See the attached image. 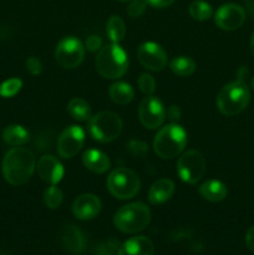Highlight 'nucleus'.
Here are the masks:
<instances>
[{"mask_svg": "<svg viewBox=\"0 0 254 255\" xmlns=\"http://www.w3.org/2000/svg\"><path fill=\"white\" fill-rule=\"evenodd\" d=\"M36 169V159L30 149L14 147L2 159V176L11 186H22L27 183Z\"/></svg>", "mask_w": 254, "mask_h": 255, "instance_id": "nucleus-1", "label": "nucleus"}, {"mask_svg": "<svg viewBox=\"0 0 254 255\" xmlns=\"http://www.w3.org/2000/svg\"><path fill=\"white\" fill-rule=\"evenodd\" d=\"M251 100L248 86L242 79L224 85L217 96V107L226 116H236L246 110Z\"/></svg>", "mask_w": 254, "mask_h": 255, "instance_id": "nucleus-2", "label": "nucleus"}, {"mask_svg": "<svg viewBox=\"0 0 254 255\" xmlns=\"http://www.w3.org/2000/svg\"><path fill=\"white\" fill-rule=\"evenodd\" d=\"M95 65L97 72L105 79H120L128 69V57L119 44H111L101 47Z\"/></svg>", "mask_w": 254, "mask_h": 255, "instance_id": "nucleus-3", "label": "nucleus"}, {"mask_svg": "<svg viewBox=\"0 0 254 255\" xmlns=\"http://www.w3.org/2000/svg\"><path fill=\"white\" fill-rule=\"evenodd\" d=\"M151 222V211L143 203H129L121 207L114 217V224L120 232L134 234L143 231Z\"/></svg>", "mask_w": 254, "mask_h": 255, "instance_id": "nucleus-4", "label": "nucleus"}, {"mask_svg": "<svg viewBox=\"0 0 254 255\" xmlns=\"http://www.w3.org/2000/svg\"><path fill=\"white\" fill-rule=\"evenodd\" d=\"M187 144V133L179 125L171 124L157 132L153 141V149L157 156L171 159L182 153Z\"/></svg>", "mask_w": 254, "mask_h": 255, "instance_id": "nucleus-5", "label": "nucleus"}, {"mask_svg": "<svg viewBox=\"0 0 254 255\" xmlns=\"http://www.w3.org/2000/svg\"><path fill=\"white\" fill-rule=\"evenodd\" d=\"M87 129L91 137L101 143H107L121 134L122 121L120 116L111 111L99 112L91 116L87 125Z\"/></svg>", "mask_w": 254, "mask_h": 255, "instance_id": "nucleus-6", "label": "nucleus"}, {"mask_svg": "<svg viewBox=\"0 0 254 255\" xmlns=\"http://www.w3.org/2000/svg\"><path fill=\"white\" fill-rule=\"evenodd\" d=\"M141 182L133 171L125 167L114 169L107 178V189L119 199L133 198L139 191Z\"/></svg>", "mask_w": 254, "mask_h": 255, "instance_id": "nucleus-7", "label": "nucleus"}, {"mask_svg": "<svg viewBox=\"0 0 254 255\" xmlns=\"http://www.w3.org/2000/svg\"><path fill=\"white\" fill-rule=\"evenodd\" d=\"M177 172L179 178L188 184H196L201 181L206 172V159L201 152L196 149L187 151L177 162Z\"/></svg>", "mask_w": 254, "mask_h": 255, "instance_id": "nucleus-8", "label": "nucleus"}, {"mask_svg": "<svg viewBox=\"0 0 254 255\" xmlns=\"http://www.w3.org/2000/svg\"><path fill=\"white\" fill-rule=\"evenodd\" d=\"M85 57V46L77 37L66 36L60 40L55 49V59L64 69H76Z\"/></svg>", "mask_w": 254, "mask_h": 255, "instance_id": "nucleus-9", "label": "nucleus"}, {"mask_svg": "<svg viewBox=\"0 0 254 255\" xmlns=\"http://www.w3.org/2000/svg\"><path fill=\"white\" fill-rule=\"evenodd\" d=\"M138 117L141 124L148 129H156L162 126L166 119V110L161 100L156 96H146L138 107Z\"/></svg>", "mask_w": 254, "mask_h": 255, "instance_id": "nucleus-10", "label": "nucleus"}, {"mask_svg": "<svg viewBox=\"0 0 254 255\" xmlns=\"http://www.w3.org/2000/svg\"><path fill=\"white\" fill-rule=\"evenodd\" d=\"M85 143V132L80 126H70L62 131L57 139V152L62 158L76 156Z\"/></svg>", "mask_w": 254, "mask_h": 255, "instance_id": "nucleus-11", "label": "nucleus"}, {"mask_svg": "<svg viewBox=\"0 0 254 255\" xmlns=\"http://www.w3.org/2000/svg\"><path fill=\"white\" fill-rule=\"evenodd\" d=\"M137 57L142 66L151 71H161L167 65L166 51L156 42H143L137 50Z\"/></svg>", "mask_w": 254, "mask_h": 255, "instance_id": "nucleus-12", "label": "nucleus"}, {"mask_svg": "<svg viewBox=\"0 0 254 255\" xmlns=\"http://www.w3.org/2000/svg\"><path fill=\"white\" fill-rule=\"evenodd\" d=\"M244 20H246L244 9L241 5L233 4V2L222 5L214 15V21H216L217 26L221 27L222 30H227V31H232V30H237L238 27H241Z\"/></svg>", "mask_w": 254, "mask_h": 255, "instance_id": "nucleus-13", "label": "nucleus"}, {"mask_svg": "<svg viewBox=\"0 0 254 255\" xmlns=\"http://www.w3.org/2000/svg\"><path fill=\"white\" fill-rule=\"evenodd\" d=\"M101 211V201L95 194L85 193L77 197L72 204V213L80 221H90Z\"/></svg>", "mask_w": 254, "mask_h": 255, "instance_id": "nucleus-14", "label": "nucleus"}, {"mask_svg": "<svg viewBox=\"0 0 254 255\" xmlns=\"http://www.w3.org/2000/svg\"><path fill=\"white\" fill-rule=\"evenodd\" d=\"M36 171L40 178L49 184H57L64 177V167L59 159L51 154L42 156L37 161Z\"/></svg>", "mask_w": 254, "mask_h": 255, "instance_id": "nucleus-15", "label": "nucleus"}, {"mask_svg": "<svg viewBox=\"0 0 254 255\" xmlns=\"http://www.w3.org/2000/svg\"><path fill=\"white\" fill-rule=\"evenodd\" d=\"M60 243L62 248L70 254H81L86 248V239L84 233L75 226H66L60 233Z\"/></svg>", "mask_w": 254, "mask_h": 255, "instance_id": "nucleus-16", "label": "nucleus"}, {"mask_svg": "<svg viewBox=\"0 0 254 255\" xmlns=\"http://www.w3.org/2000/svg\"><path fill=\"white\" fill-rule=\"evenodd\" d=\"M117 255H154V247L147 237H133L120 247Z\"/></svg>", "mask_w": 254, "mask_h": 255, "instance_id": "nucleus-17", "label": "nucleus"}, {"mask_svg": "<svg viewBox=\"0 0 254 255\" xmlns=\"http://www.w3.org/2000/svg\"><path fill=\"white\" fill-rule=\"evenodd\" d=\"M82 163L89 171L94 173H105L111 167V162L107 154L99 149H87L82 156Z\"/></svg>", "mask_w": 254, "mask_h": 255, "instance_id": "nucleus-18", "label": "nucleus"}, {"mask_svg": "<svg viewBox=\"0 0 254 255\" xmlns=\"http://www.w3.org/2000/svg\"><path fill=\"white\" fill-rule=\"evenodd\" d=\"M174 193V183L168 178H161L154 182L148 191V199L152 204H163Z\"/></svg>", "mask_w": 254, "mask_h": 255, "instance_id": "nucleus-19", "label": "nucleus"}, {"mask_svg": "<svg viewBox=\"0 0 254 255\" xmlns=\"http://www.w3.org/2000/svg\"><path fill=\"white\" fill-rule=\"evenodd\" d=\"M198 192L203 199L212 202V203H217L226 198L228 189L223 182L217 181V179H209L199 187Z\"/></svg>", "mask_w": 254, "mask_h": 255, "instance_id": "nucleus-20", "label": "nucleus"}, {"mask_svg": "<svg viewBox=\"0 0 254 255\" xmlns=\"http://www.w3.org/2000/svg\"><path fill=\"white\" fill-rule=\"evenodd\" d=\"M29 132L24 126L20 125H10L2 131V139L7 144L14 147L22 146L29 141Z\"/></svg>", "mask_w": 254, "mask_h": 255, "instance_id": "nucleus-21", "label": "nucleus"}, {"mask_svg": "<svg viewBox=\"0 0 254 255\" xmlns=\"http://www.w3.org/2000/svg\"><path fill=\"white\" fill-rule=\"evenodd\" d=\"M110 99L117 105H127L133 100L134 92L131 85L126 82H115L109 89Z\"/></svg>", "mask_w": 254, "mask_h": 255, "instance_id": "nucleus-22", "label": "nucleus"}, {"mask_svg": "<svg viewBox=\"0 0 254 255\" xmlns=\"http://www.w3.org/2000/svg\"><path fill=\"white\" fill-rule=\"evenodd\" d=\"M67 112L70 116L77 121H89L91 119V107L85 100L72 99L67 105Z\"/></svg>", "mask_w": 254, "mask_h": 255, "instance_id": "nucleus-23", "label": "nucleus"}, {"mask_svg": "<svg viewBox=\"0 0 254 255\" xmlns=\"http://www.w3.org/2000/svg\"><path fill=\"white\" fill-rule=\"evenodd\" d=\"M106 32L114 44H119L120 41H122L126 35V25L122 17L119 15H112L107 21Z\"/></svg>", "mask_w": 254, "mask_h": 255, "instance_id": "nucleus-24", "label": "nucleus"}, {"mask_svg": "<svg viewBox=\"0 0 254 255\" xmlns=\"http://www.w3.org/2000/svg\"><path fill=\"white\" fill-rule=\"evenodd\" d=\"M169 67H171L172 72L174 75H177V76L187 77L194 74V71L197 69V65L191 57L178 56L172 60L171 64H169Z\"/></svg>", "mask_w": 254, "mask_h": 255, "instance_id": "nucleus-25", "label": "nucleus"}, {"mask_svg": "<svg viewBox=\"0 0 254 255\" xmlns=\"http://www.w3.org/2000/svg\"><path fill=\"white\" fill-rule=\"evenodd\" d=\"M188 11L189 15L194 20H198V21H206L213 14V9H212L211 5L207 1H203V0H194V1H192L188 7Z\"/></svg>", "mask_w": 254, "mask_h": 255, "instance_id": "nucleus-26", "label": "nucleus"}, {"mask_svg": "<svg viewBox=\"0 0 254 255\" xmlns=\"http://www.w3.org/2000/svg\"><path fill=\"white\" fill-rule=\"evenodd\" d=\"M44 203L47 208L56 209L62 203V192L56 184H51L44 192Z\"/></svg>", "mask_w": 254, "mask_h": 255, "instance_id": "nucleus-27", "label": "nucleus"}, {"mask_svg": "<svg viewBox=\"0 0 254 255\" xmlns=\"http://www.w3.org/2000/svg\"><path fill=\"white\" fill-rule=\"evenodd\" d=\"M120 247L121 244H120L119 239L109 238L97 244L95 248V255H116L119 254Z\"/></svg>", "mask_w": 254, "mask_h": 255, "instance_id": "nucleus-28", "label": "nucleus"}, {"mask_svg": "<svg viewBox=\"0 0 254 255\" xmlns=\"http://www.w3.org/2000/svg\"><path fill=\"white\" fill-rule=\"evenodd\" d=\"M22 81L17 77H12V79L6 80L0 85V96L9 99V97L15 96L17 92L21 90Z\"/></svg>", "mask_w": 254, "mask_h": 255, "instance_id": "nucleus-29", "label": "nucleus"}, {"mask_svg": "<svg viewBox=\"0 0 254 255\" xmlns=\"http://www.w3.org/2000/svg\"><path fill=\"white\" fill-rule=\"evenodd\" d=\"M138 87L146 96H151L156 91V81L149 74H142L138 77Z\"/></svg>", "mask_w": 254, "mask_h": 255, "instance_id": "nucleus-30", "label": "nucleus"}, {"mask_svg": "<svg viewBox=\"0 0 254 255\" xmlns=\"http://www.w3.org/2000/svg\"><path fill=\"white\" fill-rule=\"evenodd\" d=\"M146 6L147 4L144 0H132L127 6V14L131 17H138L143 14Z\"/></svg>", "mask_w": 254, "mask_h": 255, "instance_id": "nucleus-31", "label": "nucleus"}, {"mask_svg": "<svg viewBox=\"0 0 254 255\" xmlns=\"http://www.w3.org/2000/svg\"><path fill=\"white\" fill-rule=\"evenodd\" d=\"M128 151L131 152L133 156L137 157H144L146 153H148V146L141 141H131L128 143Z\"/></svg>", "mask_w": 254, "mask_h": 255, "instance_id": "nucleus-32", "label": "nucleus"}, {"mask_svg": "<svg viewBox=\"0 0 254 255\" xmlns=\"http://www.w3.org/2000/svg\"><path fill=\"white\" fill-rule=\"evenodd\" d=\"M26 70L31 75L36 76V75H40L42 71V64L37 57L31 56L26 60Z\"/></svg>", "mask_w": 254, "mask_h": 255, "instance_id": "nucleus-33", "label": "nucleus"}, {"mask_svg": "<svg viewBox=\"0 0 254 255\" xmlns=\"http://www.w3.org/2000/svg\"><path fill=\"white\" fill-rule=\"evenodd\" d=\"M102 47V40L101 37L97 36V35H91L86 39V42H85V49L89 50L91 52L100 51Z\"/></svg>", "mask_w": 254, "mask_h": 255, "instance_id": "nucleus-34", "label": "nucleus"}, {"mask_svg": "<svg viewBox=\"0 0 254 255\" xmlns=\"http://www.w3.org/2000/svg\"><path fill=\"white\" fill-rule=\"evenodd\" d=\"M166 116L169 121H172L174 124V122H177L181 119V110H179L178 106L172 105V106H169L168 110L166 111Z\"/></svg>", "mask_w": 254, "mask_h": 255, "instance_id": "nucleus-35", "label": "nucleus"}, {"mask_svg": "<svg viewBox=\"0 0 254 255\" xmlns=\"http://www.w3.org/2000/svg\"><path fill=\"white\" fill-rule=\"evenodd\" d=\"M147 5L157 9H163V7L171 6L174 2V0H144Z\"/></svg>", "mask_w": 254, "mask_h": 255, "instance_id": "nucleus-36", "label": "nucleus"}, {"mask_svg": "<svg viewBox=\"0 0 254 255\" xmlns=\"http://www.w3.org/2000/svg\"><path fill=\"white\" fill-rule=\"evenodd\" d=\"M246 246L252 253H254V226L249 228V231L246 234Z\"/></svg>", "mask_w": 254, "mask_h": 255, "instance_id": "nucleus-37", "label": "nucleus"}, {"mask_svg": "<svg viewBox=\"0 0 254 255\" xmlns=\"http://www.w3.org/2000/svg\"><path fill=\"white\" fill-rule=\"evenodd\" d=\"M247 5H248V9L251 11V14L254 16V0H247Z\"/></svg>", "mask_w": 254, "mask_h": 255, "instance_id": "nucleus-38", "label": "nucleus"}, {"mask_svg": "<svg viewBox=\"0 0 254 255\" xmlns=\"http://www.w3.org/2000/svg\"><path fill=\"white\" fill-rule=\"evenodd\" d=\"M251 51L254 56V34H253V36H252V40H251Z\"/></svg>", "mask_w": 254, "mask_h": 255, "instance_id": "nucleus-39", "label": "nucleus"}, {"mask_svg": "<svg viewBox=\"0 0 254 255\" xmlns=\"http://www.w3.org/2000/svg\"><path fill=\"white\" fill-rule=\"evenodd\" d=\"M120 1H132V0H120Z\"/></svg>", "mask_w": 254, "mask_h": 255, "instance_id": "nucleus-40", "label": "nucleus"}, {"mask_svg": "<svg viewBox=\"0 0 254 255\" xmlns=\"http://www.w3.org/2000/svg\"><path fill=\"white\" fill-rule=\"evenodd\" d=\"M252 85H253V87H254V77H253V81H252Z\"/></svg>", "mask_w": 254, "mask_h": 255, "instance_id": "nucleus-41", "label": "nucleus"}]
</instances>
